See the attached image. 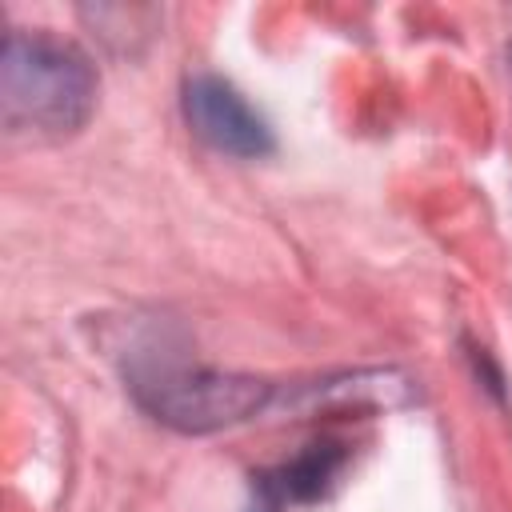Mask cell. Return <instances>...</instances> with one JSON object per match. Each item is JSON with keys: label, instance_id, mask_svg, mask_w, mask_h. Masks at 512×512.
I'll use <instances>...</instances> for the list:
<instances>
[{"label": "cell", "instance_id": "2", "mask_svg": "<svg viewBox=\"0 0 512 512\" xmlns=\"http://www.w3.org/2000/svg\"><path fill=\"white\" fill-rule=\"evenodd\" d=\"M136 404L164 428L184 436H208L260 416L276 400V384L244 372L188 368L172 360H144L128 372Z\"/></svg>", "mask_w": 512, "mask_h": 512}, {"label": "cell", "instance_id": "3", "mask_svg": "<svg viewBox=\"0 0 512 512\" xmlns=\"http://www.w3.org/2000/svg\"><path fill=\"white\" fill-rule=\"evenodd\" d=\"M184 120L192 136H200L220 156L260 160L276 148L268 120L240 96L236 84L212 72H196L184 80Z\"/></svg>", "mask_w": 512, "mask_h": 512}, {"label": "cell", "instance_id": "7", "mask_svg": "<svg viewBox=\"0 0 512 512\" xmlns=\"http://www.w3.org/2000/svg\"><path fill=\"white\" fill-rule=\"evenodd\" d=\"M508 76H512V44H508Z\"/></svg>", "mask_w": 512, "mask_h": 512}, {"label": "cell", "instance_id": "1", "mask_svg": "<svg viewBox=\"0 0 512 512\" xmlns=\"http://www.w3.org/2000/svg\"><path fill=\"white\" fill-rule=\"evenodd\" d=\"M96 68L84 48L44 28L8 32L0 48V116L8 132L64 140L96 108Z\"/></svg>", "mask_w": 512, "mask_h": 512}, {"label": "cell", "instance_id": "5", "mask_svg": "<svg viewBox=\"0 0 512 512\" xmlns=\"http://www.w3.org/2000/svg\"><path fill=\"white\" fill-rule=\"evenodd\" d=\"M340 468H344L340 444H308L300 456H292L284 468H276L264 480V492L276 500H316L332 488Z\"/></svg>", "mask_w": 512, "mask_h": 512}, {"label": "cell", "instance_id": "6", "mask_svg": "<svg viewBox=\"0 0 512 512\" xmlns=\"http://www.w3.org/2000/svg\"><path fill=\"white\" fill-rule=\"evenodd\" d=\"M252 512H280V500H276V496H268V492H264V500H260V504H256V508H252Z\"/></svg>", "mask_w": 512, "mask_h": 512}, {"label": "cell", "instance_id": "4", "mask_svg": "<svg viewBox=\"0 0 512 512\" xmlns=\"http://www.w3.org/2000/svg\"><path fill=\"white\" fill-rule=\"evenodd\" d=\"M412 400V380L396 368H360L340 372L316 384H300L284 404L292 412H376V408H400Z\"/></svg>", "mask_w": 512, "mask_h": 512}]
</instances>
